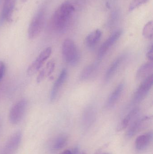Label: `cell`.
<instances>
[{"label": "cell", "instance_id": "obj_1", "mask_svg": "<svg viewBox=\"0 0 153 154\" xmlns=\"http://www.w3.org/2000/svg\"><path fill=\"white\" fill-rule=\"evenodd\" d=\"M75 11L74 6L68 2H65L57 8L54 13L51 24L54 30L63 32L66 29L70 19Z\"/></svg>", "mask_w": 153, "mask_h": 154}, {"label": "cell", "instance_id": "obj_2", "mask_svg": "<svg viewBox=\"0 0 153 154\" xmlns=\"http://www.w3.org/2000/svg\"><path fill=\"white\" fill-rule=\"evenodd\" d=\"M46 18V8L43 6L37 11L30 23L28 31L29 38L34 39L41 33L44 28Z\"/></svg>", "mask_w": 153, "mask_h": 154}, {"label": "cell", "instance_id": "obj_3", "mask_svg": "<svg viewBox=\"0 0 153 154\" xmlns=\"http://www.w3.org/2000/svg\"><path fill=\"white\" fill-rule=\"evenodd\" d=\"M62 55L65 61L72 66H75L80 60V53L77 46L70 38L66 39L63 42Z\"/></svg>", "mask_w": 153, "mask_h": 154}, {"label": "cell", "instance_id": "obj_4", "mask_svg": "<svg viewBox=\"0 0 153 154\" xmlns=\"http://www.w3.org/2000/svg\"><path fill=\"white\" fill-rule=\"evenodd\" d=\"M28 106V101L22 99L16 102L11 108L9 114V120L11 124L16 125L19 123L24 116Z\"/></svg>", "mask_w": 153, "mask_h": 154}, {"label": "cell", "instance_id": "obj_5", "mask_svg": "<svg viewBox=\"0 0 153 154\" xmlns=\"http://www.w3.org/2000/svg\"><path fill=\"white\" fill-rule=\"evenodd\" d=\"M51 53L52 48L50 47H48L41 51L36 60L29 66L27 71L28 75L31 76L36 74L50 57Z\"/></svg>", "mask_w": 153, "mask_h": 154}, {"label": "cell", "instance_id": "obj_6", "mask_svg": "<svg viewBox=\"0 0 153 154\" xmlns=\"http://www.w3.org/2000/svg\"><path fill=\"white\" fill-rule=\"evenodd\" d=\"M153 82V76L152 74L145 79L135 92L134 97V103H139L145 98L146 95L148 94L152 87Z\"/></svg>", "mask_w": 153, "mask_h": 154}, {"label": "cell", "instance_id": "obj_7", "mask_svg": "<svg viewBox=\"0 0 153 154\" xmlns=\"http://www.w3.org/2000/svg\"><path fill=\"white\" fill-rule=\"evenodd\" d=\"M152 121L150 117L145 116L139 119L131 124L126 133L127 137L131 138L146 128Z\"/></svg>", "mask_w": 153, "mask_h": 154}, {"label": "cell", "instance_id": "obj_8", "mask_svg": "<svg viewBox=\"0 0 153 154\" xmlns=\"http://www.w3.org/2000/svg\"><path fill=\"white\" fill-rule=\"evenodd\" d=\"M122 34L121 30L116 31L105 41V42L101 45L98 51L99 59H101L104 57L110 49L119 39Z\"/></svg>", "mask_w": 153, "mask_h": 154}, {"label": "cell", "instance_id": "obj_9", "mask_svg": "<svg viewBox=\"0 0 153 154\" xmlns=\"http://www.w3.org/2000/svg\"><path fill=\"white\" fill-rule=\"evenodd\" d=\"M17 0H4L3 5L0 14V25L11 20Z\"/></svg>", "mask_w": 153, "mask_h": 154}, {"label": "cell", "instance_id": "obj_10", "mask_svg": "<svg viewBox=\"0 0 153 154\" xmlns=\"http://www.w3.org/2000/svg\"><path fill=\"white\" fill-rule=\"evenodd\" d=\"M67 71L66 69H64L61 71L58 78L55 82L50 93V100L52 102L55 101L61 88L63 87L67 78Z\"/></svg>", "mask_w": 153, "mask_h": 154}, {"label": "cell", "instance_id": "obj_11", "mask_svg": "<svg viewBox=\"0 0 153 154\" xmlns=\"http://www.w3.org/2000/svg\"><path fill=\"white\" fill-rule=\"evenodd\" d=\"M124 88V85L122 83L119 84L116 87V88L108 98L107 100L106 103V108L108 109H110L116 105V103H117L118 100L120 98V96L123 92Z\"/></svg>", "mask_w": 153, "mask_h": 154}, {"label": "cell", "instance_id": "obj_12", "mask_svg": "<svg viewBox=\"0 0 153 154\" xmlns=\"http://www.w3.org/2000/svg\"><path fill=\"white\" fill-rule=\"evenodd\" d=\"M152 132L146 133L139 136L135 141V146L138 151H143L146 149L152 140Z\"/></svg>", "mask_w": 153, "mask_h": 154}, {"label": "cell", "instance_id": "obj_13", "mask_svg": "<svg viewBox=\"0 0 153 154\" xmlns=\"http://www.w3.org/2000/svg\"><path fill=\"white\" fill-rule=\"evenodd\" d=\"M153 69L152 61H149L142 65L138 69L137 73V79H146L152 75Z\"/></svg>", "mask_w": 153, "mask_h": 154}, {"label": "cell", "instance_id": "obj_14", "mask_svg": "<svg viewBox=\"0 0 153 154\" xmlns=\"http://www.w3.org/2000/svg\"><path fill=\"white\" fill-rule=\"evenodd\" d=\"M124 58V55L119 56L111 64L105 74V79L106 81L109 80L113 76L122 64Z\"/></svg>", "mask_w": 153, "mask_h": 154}, {"label": "cell", "instance_id": "obj_15", "mask_svg": "<svg viewBox=\"0 0 153 154\" xmlns=\"http://www.w3.org/2000/svg\"><path fill=\"white\" fill-rule=\"evenodd\" d=\"M139 110L138 108H135L131 110L119 123L117 128V130L118 131H122L126 128L131 123V121L137 115Z\"/></svg>", "mask_w": 153, "mask_h": 154}, {"label": "cell", "instance_id": "obj_16", "mask_svg": "<svg viewBox=\"0 0 153 154\" xmlns=\"http://www.w3.org/2000/svg\"><path fill=\"white\" fill-rule=\"evenodd\" d=\"M102 32L99 29H96L90 33L85 39V44L89 48L94 47L101 38Z\"/></svg>", "mask_w": 153, "mask_h": 154}, {"label": "cell", "instance_id": "obj_17", "mask_svg": "<svg viewBox=\"0 0 153 154\" xmlns=\"http://www.w3.org/2000/svg\"><path fill=\"white\" fill-rule=\"evenodd\" d=\"M55 67V63L53 61H50L47 64L46 66L42 70L40 71L37 81L38 82H40L46 77L50 75L54 71Z\"/></svg>", "mask_w": 153, "mask_h": 154}, {"label": "cell", "instance_id": "obj_18", "mask_svg": "<svg viewBox=\"0 0 153 154\" xmlns=\"http://www.w3.org/2000/svg\"><path fill=\"white\" fill-rule=\"evenodd\" d=\"M68 140V137L66 134L60 135L54 141L53 148L55 150L62 149L67 144Z\"/></svg>", "mask_w": 153, "mask_h": 154}, {"label": "cell", "instance_id": "obj_19", "mask_svg": "<svg viewBox=\"0 0 153 154\" xmlns=\"http://www.w3.org/2000/svg\"><path fill=\"white\" fill-rule=\"evenodd\" d=\"M97 66V64L93 63V64H91L84 68L80 75V79L82 81L86 80L88 79L93 74V72L96 69Z\"/></svg>", "mask_w": 153, "mask_h": 154}, {"label": "cell", "instance_id": "obj_20", "mask_svg": "<svg viewBox=\"0 0 153 154\" xmlns=\"http://www.w3.org/2000/svg\"><path fill=\"white\" fill-rule=\"evenodd\" d=\"M21 134L18 132L14 134L7 144V148L9 150H13L17 147L21 139Z\"/></svg>", "mask_w": 153, "mask_h": 154}, {"label": "cell", "instance_id": "obj_21", "mask_svg": "<svg viewBox=\"0 0 153 154\" xmlns=\"http://www.w3.org/2000/svg\"><path fill=\"white\" fill-rule=\"evenodd\" d=\"M143 35L145 38L149 39L153 38V23L152 21L148 22L144 27L143 29Z\"/></svg>", "mask_w": 153, "mask_h": 154}, {"label": "cell", "instance_id": "obj_22", "mask_svg": "<svg viewBox=\"0 0 153 154\" xmlns=\"http://www.w3.org/2000/svg\"><path fill=\"white\" fill-rule=\"evenodd\" d=\"M149 0H133L129 6V11H132L141 5L146 3Z\"/></svg>", "mask_w": 153, "mask_h": 154}, {"label": "cell", "instance_id": "obj_23", "mask_svg": "<svg viewBox=\"0 0 153 154\" xmlns=\"http://www.w3.org/2000/svg\"><path fill=\"white\" fill-rule=\"evenodd\" d=\"M5 71V65L2 61H0V80H1L4 75Z\"/></svg>", "mask_w": 153, "mask_h": 154}, {"label": "cell", "instance_id": "obj_24", "mask_svg": "<svg viewBox=\"0 0 153 154\" xmlns=\"http://www.w3.org/2000/svg\"><path fill=\"white\" fill-rule=\"evenodd\" d=\"M146 57L150 61H152L153 59V47L152 46L149 49L146 54Z\"/></svg>", "mask_w": 153, "mask_h": 154}, {"label": "cell", "instance_id": "obj_25", "mask_svg": "<svg viewBox=\"0 0 153 154\" xmlns=\"http://www.w3.org/2000/svg\"><path fill=\"white\" fill-rule=\"evenodd\" d=\"M59 154H72V152L69 150H66Z\"/></svg>", "mask_w": 153, "mask_h": 154}, {"label": "cell", "instance_id": "obj_26", "mask_svg": "<svg viewBox=\"0 0 153 154\" xmlns=\"http://www.w3.org/2000/svg\"><path fill=\"white\" fill-rule=\"evenodd\" d=\"M4 0H0V4L2 2H3Z\"/></svg>", "mask_w": 153, "mask_h": 154}, {"label": "cell", "instance_id": "obj_27", "mask_svg": "<svg viewBox=\"0 0 153 154\" xmlns=\"http://www.w3.org/2000/svg\"><path fill=\"white\" fill-rule=\"evenodd\" d=\"M109 154V153H103V154Z\"/></svg>", "mask_w": 153, "mask_h": 154}, {"label": "cell", "instance_id": "obj_28", "mask_svg": "<svg viewBox=\"0 0 153 154\" xmlns=\"http://www.w3.org/2000/svg\"><path fill=\"white\" fill-rule=\"evenodd\" d=\"M81 154H85V153H82Z\"/></svg>", "mask_w": 153, "mask_h": 154}, {"label": "cell", "instance_id": "obj_29", "mask_svg": "<svg viewBox=\"0 0 153 154\" xmlns=\"http://www.w3.org/2000/svg\"><path fill=\"white\" fill-rule=\"evenodd\" d=\"M0 125H1V121H0Z\"/></svg>", "mask_w": 153, "mask_h": 154}]
</instances>
